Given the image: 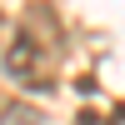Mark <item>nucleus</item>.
<instances>
[{
  "label": "nucleus",
  "instance_id": "nucleus-1",
  "mask_svg": "<svg viewBox=\"0 0 125 125\" xmlns=\"http://www.w3.org/2000/svg\"><path fill=\"white\" fill-rule=\"evenodd\" d=\"M50 70H55V55L45 50V35L20 25L10 35V45H5V75L20 90H50Z\"/></svg>",
  "mask_w": 125,
  "mask_h": 125
},
{
  "label": "nucleus",
  "instance_id": "nucleus-3",
  "mask_svg": "<svg viewBox=\"0 0 125 125\" xmlns=\"http://www.w3.org/2000/svg\"><path fill=\"white\" fill-rule=\"evenodd\" d=\"M75 125H115V120L100 115V110H80V120H75Z\"/></svg>",
  "mask_w": 125,
  "mask_h": 125
},
{
  "label": "nucleus",
  "instance_id": "nucleus-4",
  "mask_svg": "<svg viewBox=\"0 0 125 125\" xmlns=\"http://www.w3.org/2000/svg\"><path fill=\"white\" fill-rule=\"evenodd\" d=\"M0 30H5V25H0Z\"/></svg>",
  "mask_w": 125,
  "mask_h": 125
},
{
  "label": "nucleus",
  "instance_id": "nucleus-2",
  "mask_svg": "<svg viewBox=\"0 0 125 125\" xmlns=\"http://www.w3.org/2000/svg\"><path fill=\"white\" fill-rule=\"evenodd\" d=\"M0 125H40V120H35V110H25V105H10V110H0Z\"/></svg>",
  "mask_w": 125,
  "mask_h": 125
}]
</instances>
